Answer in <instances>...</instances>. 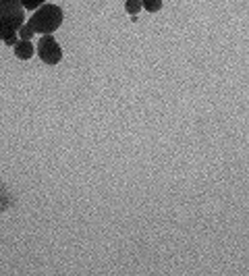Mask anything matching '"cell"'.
Segmentation results:
<instances>
[{
    "instance_id": "obj_1",
    "label": "cell",
    "mask_w": 249,
    "mask_h": 276,
    "mask_svg": "<svg viewBox=\"0 0 249 276\" xmlns=\"http://www.w3.org/2000/svg\"><path fill=\"white\" fill-rule=\"evenodd\" d=\"M62 19H64V15H62L60 6H56V4H42L27 23L32 25V30L36 34L46 36V34L56 32L58 27L62 25Z\"/></svg>"
},
{
    "instance_id": "obj_2",
    "label": "cell",
    "mask_w": 249,
    "mask_h": 276,
    "mask_svg": "<svg viewBox=\"0 0 249 276\" xmlns=\"http://www.w3.org/2000/svg\"><path fill=\"white\" fill-rule=\"evenodd\" d=\"M23 25V4L21 0H0V40L10 38Z\"/></svg>"
},
{
    "instance_id": "obj_3",
    "label": "cell",
    "mask_w": 249,
    "mask_h": 276,
    "mask_svg": "<svg viewBox=\"0 0 249 276\" xmlns=\"http://www.w3.org/2000/svg\"><path fill=\"white\" fill-rule=\"evenodd\" d=\"M38 54L40 58L44 60L46 64H58L62 60V50H60V44L56 40L52 38V34H46L42 36L40 44H38Z\"/></svg>"
},
{
    "instance_id": "obj_4",
    "label": "cell",
    "mask_w": 249,
    "mask_h": 276,
    "mask_svg": "<svg viewBox=\"0 0 249 276\" xmlns=\"http://www.w3.org/2000/svg\"><path fill=\"white\" fill-rule=\"evenodd\" d=\"M15 54L21 60H30L34 56V44L30 42V40H19V42L15 44Z\"/></svg>"
},
{
    "instance_id": "obj_5",
    "label": "cell",
    "mask_w": 249,
    "mask_h": 276,
    "mask_svg": "<svg viewBox=\"0 0 249 276\" xmlns=\"http://www.w3.org/2000/svg\"><path fill=\"white\" fill-rule=\"evenodd\" d=\"M142 6H144L142 0H127V4H124V8H127V12H129L131 17H135L137 12L142 10Z\"/></svg>"
},
{
    "instance_id": "obj_6",
    "label": "cell",
    "mask_w": 249,
    "mask_h": 276,
    "mask_svg": "<svg viewBox=\"0 0 249 276\" xmlns=\"http://www.w3.org/2000/svg\"><path fill=\"white\" fill-rule=\"evenodd\" d=\"M142 2L148 12H158L162 8V0H142Z\"/></svg>"
},
{
    "instance_id": "obj_7",
    "label": "cell",
    "mask_w": 249,
    "mask_h": 276,
    "mask_svg": "<svg viewBox=\"0 0 249 276\" xmlns=\"http://www.w3.org/2000/svg\"><path fill=\"white\" fill-rule=\"evenodd\" d=\"M17 34H19V38H21V40H32L36 32L32 30V25H30V23H25V25H21V27H19V32H17Z\"/></svg>"
},
{
    "instance_id": "obj_8",
    "label": "cell",
    "mask_w": 249,
    "mask_h": 276,
    "mask_svg": "<svg viewBox=\"0 0 249 276\" xmlns=\"http://www.w3.org/2000/svg\"><path fill=\"white\" fill-rule=\"evenodd\" d=\"M46 0H21V4H23V8H27V10H34V8H40L42 4H44Z\"/></svg>"
},
{
    "instance_id": "obj_9",
    "label": "cell",
    "mask_w": 249,
    "mask_h": 276,
    "mask_svg": "<svg viewBox=\"0 0 249 276\" xmlns=\"http://www.w3.org/2000/svg\"><path fill=\"white\" fill-rule=\"evenodd\" d=\"M17 42H19V40H17V34H12L10 38H6V40H4V44H8V46H15Z\"/></svg>"
}]
</instances>
